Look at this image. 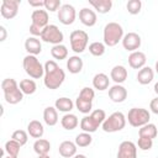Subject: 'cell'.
I'll use <instances>...</instances> for the list:
<instances>
[{"instance_id":"obj_13","label":"cell","mask_w":158,"mask_h":158,"mask_svg":"<svg viewBox=\"0 0 158 158\" xmlns=\"http://www.w3.org/2000/svg\"><path fill=\"white\" fill-rule=\"evenodd\" d=\"M21 1L20 0H2L0 6V14L4 19L11 20L16 17Z\"/></svg>"},{"instance_id":"obj_16","label":"cell","mask_w":158,"mask_h":158,"mask_svg":"<svg viewBox=\"0 0 158 158\" xmlns=\"http://www.w3.org/2000/svg\"><path fill=\"white\" fill-rule=\"evenodd\" d=\"M109 98L112 102H123L127 99V89L121 84H115L109 89Z\"/></svg>"},{"instance_id":"obj_15","label":"cell","mask_w":158,"mask_h":158,"mask_svg":"<svg viewBox=\"0 0 158 158\" xmlns=\"http://www.w3.org/2000/svg\"><path fill=\"white\" fill-rule=\"evenodd\" d=\"M117 158H137V144L132 141H123L118 146Z\"/></svg>"},{"instance_id":"obj_30","label":"cell","mask_w":158,"mask_h":158,"mask_svg":"<svg viewBox=\"0 0 158 158\" xmlns=\"http://www.w3.org/2000/svg\"><path fill=\"white\" fill-rule=\"evenodd\" d=\"M89 4L99 14H107L112 7V1L111 0H89Z\"/></svg>"},{"instance_id":"obj_46","label":"cell","mask_w":158,"mask_h":158,"mask_svg":"<svg viewBox=\"0 0 158 158\" xmlns=\"http://www.w3.org/2000/svg\"><path fill=\"white\" fill-rule=\"evenodd\" d=\"M154 69H156V73L158 74V60L156 62V64H154Z\"/></svg>"},{"instance_id":"obj_40","label":"cell","mask_w":158,"mask_h":158,"mask_svg":"<svg viewBox=\"0 0 158 158\" xmlns=\"http://www.w3.org/2000/svg\"><path fill=\"white\" fill-rule=\"evenodd\" d=\"M137 146H138V148L142 149V151H149V149L153 147V139L146 138V137H138Z\"/></svg>"},{"instance_id":"obj_45","label":"cell","mask_w":158,"mask_h":158,"mask_svg":"<svg viewBox=\"0 0 158 158\" xmlns=\"http://www.w3.org/2000/svg\"><path fill=\"white\" fill-rule=\"evenodd\" d=\"M73 158H86V156L85 154H75Z\"/></svg>"},{"instance_id":"obj_9","label":"cell","mask_w":158,"mask_h":158,"mask_svg":"<svg viewBox=\"0 0 158 158\" xmlns=\"http://www.w3.org/2000/svg\"><path fill=\"white\" fill-rule=\"evenodd\" d=\"M126 120L128 121V123L132 126V127H142L147 123H149V120H151V114L147 109H143V107H132L130 109L127 116H126Z\"/></svg>"},{"instance_id":"obj_3","label":"cell","mask_w":158,"mask_h":158,"mask_svg":"<svg viewBox=\"0 0 158 158\" xmlns=\"http://www.w3.org/2000/svg\"><path fill=\"white\" fill-rule=\"evenodd\" d=\"M105 118H106V112L102 109H96L91 111L89 115H85L80 120V128L83 130V132L93 133L102 125Z\"/></svg>"},{"instance_id":"obj_23","label":"cell","mask_w":158,"mask_h":158,"mask_svg":"<svg viewBox=\"0 0 158 158\" xmlns=\"http://www.w3.org/2000/svg\"><path fill=\"white\" fill-rule=\"evenodd\" d=\"M110 85V79L105 73H96L93 78V86L94 89L99 90V91H104L106 89H109Z\"/></svg>"},{"instance_id":"obj_42","label":"cell","mask_w":158,"mask_h":158,"mask_svg":"<svg viewBox=\"0 0 158 158\" xmlns=\"http://www.w3.org/2000/svg\"><path fill=\"white\" fill-rule=\"evenodd\" d=\"M28 5L32 6V7H37V9H41L42 6L44 7V0H37V1H32V0H28Z\"/></svg>"},{"instance_id":"obj_29","label":"cell","mask_w":158,"mask_h":158,"mask_svg":"<svg viewBox=\"0 0 158 158\" xmlns=\"http://www.w3.org/2000/svg\"><path fill=\"white\" fill-rule=\"evenodd\" d=\"M33 151L37 156H47L51 151V143L48 139L38 138L33 143Z\"/></svg>"},{"instance_id":"obj_11","label":"cell","mask_w":158,"mask_h":158,"mask_svg":"<svg viewBox=\"0 0 158 158\" xmlns=\"http://www.w3.org/2000/svg\"><path fill=\"white\" fill-rule=\"evenodd\" d=\"M40 38L46 43H51L56 46V44H62L64 40V35L57 25H48L43 28Z\"/></svg>"},{"instance_id":"obj_20","label":"cell","mask_w":158,"mask_h":158,"mask_svg":"<svg viewBox=\"0 0 158 158\" xmlns=\"http://www.w3.org/2000/svg\"><path fill=\"white\" fill-rule=\"evenodd\" d=\"M77 144L75 142H72V141H63L59 147H58V151H59V154L63 157V158H73L75 154H77Z\"/></svg>"},{"instance_id":"obj_33","label":"cell","mask_w":158,"mask_h":158,"mask_svg":"<svg viewBox=\"0 0 158 158\" xmlns=\"http://www.w3.org/2000/svg\"><path fill=\"white\" fill-rule=\"evenodd\" d=\"M51 54L57 60H63L68 57V48L64 44H56L51 48Z\"/></svg>"},{"instance_id":"obj_7","label":"cell","mask_w":158,"mask_h":158,"mask_svg":"<svg viewBox=\"0 0 158 158\" xmlns=\"http://www.w3.org/2000/svg\"><path fill=\"white\" fill-rule=\"evenodd\" d=\"M95 98V91L94 89L85 86L80 90L77 100H75V107L79 112L88 115L89 112H91L93 109V100Z\"/></svg>"},{"instance_id":"obj_10","label":"cell","mask_w":158,"mask_h":158,"mask_svg":"<svg viewBox=\"0 0 158 158\" xmlns=\"http://www.w3.org/2000/svg\"><path fill=\"white\" fill-rule=\"evenodd\" d=\"M69 42L70 48L74 53H83L86 49L88 42H89V35L83 30H74L69 35Z\"/></svg>"},{"instance_id":"obj_8","label":"cell","mask_w":158,"mask_h":158,"mask_svg":"<svg viewBox=\"0 0 158 158\" xmlns=\"http://www.w3.org/2000/svg\"><path fill=\"white\" fill-rule=\"evenodd\" d=\"M126 121H127L126 116L121 111H115L109 117L105 118V121L101 125V128H102L104 132H107V133L118 132V131L125 128Z\"/></svg>"},{"instance_id":"obj_41","label":"cell","mask_w":158,"mask_h":158,"mask_svg":"<svg viewBox=\"0 0 158 158\" xmlns=\"http://www.w3.org/2000/svg\"><path fill=\"white\" fill-rule=\"evenodd\" d=\"M149 109H151V111H152L153 114L158 115V96L151 100V102H149Z\"/></svg>"},{"instance_id":"obj_32","label":"cell","mask_w":158,"mask_h":158,"mask_svg":"<svg viewBox=\"0 0 158 158\" xmlns=\"http://www.w3.org/2000/svg\"><path fill=\"white\" fill-rule=\"evenodd\" d=\"M19 85H20V89L23 93V95H32L37 90V85L33 79H22Z\"/></svg>"},{"instance_id":"obj_25","label":"cell","mask_w":158,"mask_h":158,"mask_svg":"<svg viewBox=\"0 0 158 158\" xmlns=\"http://www.w3.org/2000/svg\"><path fill=\"white\" fill-rule=\"evenodd\" d=\"M43 121L47 126H54L58 122V110L54 106H47L43 110Z\"/></svg>"},{"instance_id":"obj_34","label":"cell","mask_w":158,"mask_h":158,"mask_svg":"<svg viewBox=\"0 0 158 158\" xmlns=\"http://www.w3.org/2000/svg\"><path fill=\"white\" fill-rule=\"evenodd\" d=\"M22 146L14 141V139H9L5 142V146H4V151L7 153V156H11V157H19V153H20V148Z\"/></svg>"},{"instance_id":"obj_44","label":"cell","mask_w":158,"mask_h":158,"mask_svg":"<svg viewBox=\"0 0 158 158\" xmlns=\"http://www.w3.org/2000/svg\"><path fill=\"white\" fill-rule=\"evenodd\" d=\"M153 90H154V93L157 94V96H158V81L154 84V86H153Z\"/></svg>"},{"instance_id":"obj_4","label":"cell","mask_w":158,"mask_h":158,"mask_svg":"<svg viewBox=\"0 0 158 158\" xmlns=\"http://www.w3.org/2000/svg\"><path fill=\"white\" fill-rule=\"evenodd\" d=\"M123 28L118 22H109L104 27L102 40L105 46L115 47L123 38Z\"/></svg>"},{"instance_id":"obj_18","label":"cell","mask_w":158,"mask_h":158,"mask_svg":"<svg viewBox=\"0 0 158 158\" xmlns=\"http://www.w3.org/2000/svg\"><path fill=\"white\" fill-rule=\"evenodd\" d=\"M146 62H147V57L141 51L132 52L128 56V64L132 69H142L143 67H146Z\"/></svg>"},{"instance_id":"obj_17","label":"cell","mask_w":158,"mask_h":158,"mask_svg":"<svg viewBox=\"0 0 158 158\" xmlns=\"http://www.w3.org/2000/svg\"><path fill=\"white\" fill-rule=\"evenodd\" d=\"M79 20L84 26L93 27L98 21V16L94 10H91L89 7H83L79 11Z\"/></svg>"},{"instance_id":"obj_47","label":"cell","mask_w":158,"mask_h":158,"mask_svg":"<svg viewBox=\"0 0 158 158\" xmlns=\"http://www.w3.org/2000/svg\"><path fill=\"white\" fill-rule=\"evenodd\" d=\"M38 158H51V157L47 154V156H38Z\"/></svg>"},{"instance_id":"obj_19","label":"cell","mask_w":158,"mask_h":158,"mask_svg":"<svg viewBox=\"0 0 158 158\" xmlns=\"http://www.w3.org/2000/svg\"><path fill=\"white\" fill-rule=\"evenodd\" d=\"M25 49L27 52V54H32V56H37L42 52V43L41 40H38L37 37H28L25 41Z\"/></svg>"},{"instance_id":"obj_14","label":"cell","mask_w":158,"mask_h":158,"mask_svg":"<svg viewBox=\"0 0 158 158\" xmlns=\"http://www.w3.org/2000/svg\"><path fill=\"white\" fill-rule=\"evenodd\" d=\"M122 47L127 51V52H136L137 49H139L141 47V43H142V40H141V36L136 32H128L123 36L122 38Z\"/></svg>"},{"instance_id":"obj_26","label":"cell","mask_w":158,"mask_h":158,"mask_svg":"<svg viewBox=\"0 0 158 158\" xmlns=\"http://www.w3.org/2000/svg\"><path fill=\"white\" fill-rule=\"evenodd\" d=\"M153 78H154V72H153V69L151 67H143L137 73V81L141 85L149 84L153 80Z\"/></svg>"},{"instance_id":"obj_12","label":"cell","mask_w":158,"mask_h":158,"mask_svg":"<svg viewBox=\"0 0 158 158\" xmlns=\"http://www.w3.org/2000/svg\"><path fill=\"white\" fill-rule=\"evenodd\" d=\"M57 16H58V20H59L60 23H63L65 26H69L75 21V17H77L75 7L70 4H63L60 6V9L58 10Z\"/></svg>"},{"instance_id":"obj_43","label":"cell","mask_w":158,"mask_h":158,"mask_svg":"<svg viewBox=\"0 0 158 158\" xmlns=\"http://www.w3.org/2000/svg\"><path fill=\"white\" fill-rule=\"evenodd\" d=\"M0 33H1V36H0V42H4L5 40H6V37H7V32H6V28L1 25L0 26Z\"/></svg>"},{"instance_id":"obj_1","label":"cell","mask_w":158,"mask_h":158,"mask_svg":"<svg viewBox=\"0 0 158 158\" xmlns=\"http://www.w3.org/2000/svg\"><path fill=\"white\" fill-rule=\"evenodd\" d=\"M65 79L64 70L57 64V62L49 59L44 63V77H43V84L47 89L56 90L58 89Z\"/></svg>"},{"instance_id":"obj_31","label":"cell","mask_w":158,"mask_h":158,"mask_svg":"<svg viewBox=\"0 0 158 158\" xmlns=\"http://www.w3.org/2000/svg\"><path fill=\"white\" fill-rule=\"evenodd\" d=\"M157 135H158V128L154 123H151V122L139 127L138 130V137H146V138L153 139L157 137Z\"/></svg>"},{"instance_id":"obj_39","label":"cell","mask_w":158,"mask_h":158,"mask_svg":"<svg viewBox=\"0 0 158 158\" xmlns=\"http://www.w3.org/2000/svg\"><path fill=\"white\" fill-rule=\"evenodd\" d=\"M62 5L63 4L60 2V0H44V10L49 12L58 11Z\"/></svg>"},{"instance_id":"obj_37","label":"cell","mask_w":158,"mask_h":158,"mask_svg":"<svg viewBox=\"0 0 158 158\" xmlns=\"http://www.w3.org/2000/svg\"><path fill=\"white\" fill-rule=\"evenodd\" d=\"M126 9L128 11V14L131 15H137L141 12L142 9V1L141 0H128L126 4Z\"/></svg>"},{"instance_id":"obj_38","label":"cell","mask_w":158,"mask_h":158,"mask_svg":"<svg viewBox=\"0 0 158 158\" xmlns=\"http://www.w3.org/2000/svg\"><path fill=\"white\" fill-rule=\"evenodd\" d=\"M11 139L19 142L21 146H25L28 141V132H26L23 130H16V131H14V133L11 136Z\"/></svg>"},{"instance_id":"obj_6","label":"cell","mask_w":158,"mask_h":158,"mask_svg":"<svg viewBox=\"0 0 158 158\" xmlns=\"http://www.w3.org/2000/svg\"><path fill=\"white\" fill-rule=\"evenodd\" d=\"M22 67L26 74L32 79H40L44 77V65H42L37 56H32V54L25 56L22 59Z\"/></svg>"},{"instance_id":"obj_22","label":"cell","mask_w":158,"mask_h":158,"mask_svg":"<svg viewBox=\"0 0 158 158\" xmlns=\"http://www.w3.org/2000/svg\"><path fill=\"white\" fill-rule=\"evenodd\" d=\"M84 62L79 56H72L67 59V69L72 74H78L83 70Z\"/></svg>"},{"instance_id":"obj_48","label":"cell","mask_w":158,"mask_h":158,"mask_svg":"<svg viewBox=\"0 0 158 158\" xmlns=\"http://www.w3.org/2000/svg\"><path fill=\"white\" fill-rule=\"evenodd\" d=\"M5 158H19V157H11V156H7V157H5Z\"/></svg>"},{"instance_id":"obj_24","label":"cell","mask_w":158,"mask_h":158,"mask_svg":"<svg viewBox=\"0 0 158 158\" xmlns=\"http://www.w3.org/2000/svg\"><path fill=\"white\" fill-rule=\"evenodd\" d=\"M27 132L32 138H42L43 133H44V127L42 125V122H40L38 120H32L28 122L27 125Z\"/></svg>"},{"instance_id":"obj_27","label":"cell","mask_w":158,"mask_h":158,"mask_svg":"<svg viewBox=\"0 0 158 158\" xmlns=\"http://www.w3.org/2000/svg\"><path fill=\"white\" fill-rule=\"evenodd\" d=\"M74 105H75V104L72 101V99H69V98H67V96L59 98V99H57L56 102H54V107H56L58 111L64 112V114H69V112L73 110Z\"/></svg>"},{"instance_id":"obj_36","label":"cell","mask_w":158,"mask_h":158,"mask_svg":"<svg viewBox=\"0 0 158 158\" xmlns=\"http://www.w3.org/2000/svg\"><path fill=\"white\" fill-rule=\"evenodd\" d=\"M106 51V46L104 42H93L89 44V52L94 56V57H101Z\"/></svg>"},{"instance_id":"obj_28","label":"cell","mask_w":158,"mask_h":158,"mask_svg":"<svg viewBox=\"0 0 158 158\" xmlns=\"http://www.w3.org/2000/svg\"><path fill=\"white\" fill-rule=\"evenodd\" d=\"M60 125L64 130H68V131H72L74 128H77V126L79 125V120L77 117V115L74 114H64L63 117L60 118Z\"/></svg>"},{"instance_id":"obj_35","label":"cell","mask_w":158,"mask_h":158,"mask_svg":"<svg viewBox=\"0 0 158 158\" xmlns=\"http://www.w3.org/2000/svg\"><path fill=\"white\" fill-rule=\"evenodd\" d=\"M74 142H75V144H77L78 147L84 148V147H88V146L91 144V142H93V137H91V135L88 133V132H81V133L77 135Z\"/></svg>"},{"instance_id":"obj_5","label":"cell","mask_w":158,"mask_h":158,"mask_svg":"<svg viewBox=\"0 0 158 158\" xmlns=\"http://www.w3.org/2000/svg\"><path fill=\"white\" fill-rule=\"evenodd\" d=\"M48 11L42 9H36L31 14V25H30V33L33 37L41 36L43 28L48 26Z\"/></svg>"},{"instance_id":"obj_2","label":"cell","mask_w":158,"mask_h":158,"mask_svg":"<svg viewBox=\"0 0 158 158\" xmlns=\"http://www.w3.org/2000/svg\"><path fill=\"white\" fill-rule=\"evenodd\" d=\"M1 89L4 91V98L5 101L10 105H16L22 101L23 99V93L20 89V85L17 81L12 78H5L1 81Z\"/></svg>"},{"instance_id":"obj_21","label":"cell","mask_w":158,"mask_h":158,"mask_svg":"<svg viewBox=\"0 0 158 158\" xmlns=\"http://www.w3.org/2000/svg\"><path fill=\"white\" fill-rule=\"evenodd\" d=\"M127 69L123 65H115L110 72V78L115 81V84H122L127 79Z\"/></svg>"}]
</instances>
